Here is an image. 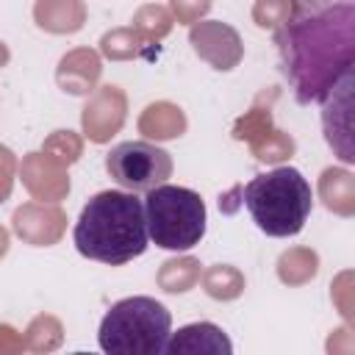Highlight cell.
Masks as SVG:
<instances>
[{
	"label": "cell",
	"instance_id": "cell-1",
	"mask_svg": "<svg viewBox=\"0 0 355 355\" xmlns=\"http://www.w3.org/2000/svg\"><path fill=\"white\" fill-rule=\"evenodd\" d=\"M355 0H297L280 50L300 103L324 100L352 75Z\"/></svg>",
	"mask_w": 355,
	"mask_h": 355
},
{
	"label": "cell",
	"instance_id": "cell-2",
	"mask_svg": "<svg viewBox=\"0 0 355 355\" xmlns=\"http://www.w3.org/2000/svg\"><path fill=\"white\" fill-rule=\"evenodd\" d=\"M72 241L83 258L122 266L147 250L144 202L136 191H100L94 194L72 230Z\"/></svg>",
	"mask_w": 355,
	"mask_h": 355
},
{
	"label": "cell",
	"instance_id": "cell-3",
	"mask_svg": "<svg viewBox=\"0 0 355 355\" xmlns=\"http://www.w3.org/2000/svg\"><path fill=\"white\" fill-rule=\"evenodd\" d=\"M313 205L311 183L294 166H277L255 175L244 186V208L250 211L258 230L275 239L294 236L305 227Z\"/></svg>",
	"mask_w": 355,
	"mask_h": 355
},
{
	"label": "cell",
	"instance_id": "cell-4",
	"mask_svg": "<svg viewBox=\"0 0 355 355\" xmlns=\"http://www.w3.org/2000/svg\"><path fill=\"white\" fill-rule=\"evenodd\" d=\"M172 333L169 311L153 297H125L114 302L97 330L108 355H161Z\"/></svg>",
	"mask_w": 355,
	"mask_h": 355
},
{
	"label": "cell",
	"instance_id": "cell-5",
	"mask_svg": "<svg viewBox=\"0 0 355 355\" xmlns=\"http://www.w3.org/2000/svg\"><path fill=\"white\" fill-rule=\"evenodd\" d=\"M141 202L147 236L161 250L183 252L200 244V239L205 236V202L197 191L186 186L158 183Z\"/></svg>",
	"mask_w": 355,
	"mask_h": 355
},
{
	"label": "cell",
	"instance_id": "cell-6",
	"mask_svg": "<svg viewBox=\"0 0 355 355\" xmlns=\"http://www.w3.org/2000/svg\"><path fill=\"white\" fill-rule=\"evenodd\" d=\"M105 169L125 191H150L172 175V158L150 141H122L105 155Z\"/></svg>",
	"mask_w": 355,
	"mask_h": 355
},
{
	"label": "cell",
	"instance_id": "cell-7",
	"mask_svg": "<svg viewBox=\"0 0 355 355\" xmlns=\"http://www.w3.org/2000/svg\"><path fill=\"white\" fill-rule=\"evenodd\" d=\"M164 352L166 355H180V352H189V355H197V352H205V355H230L233 352V344H230V338L216 324L197 322V324L180 327L178 333H169V338L164 344Z\"/></svg>",
	"mask_w": 355,
	"mask_h": 355
}]
</instances>
